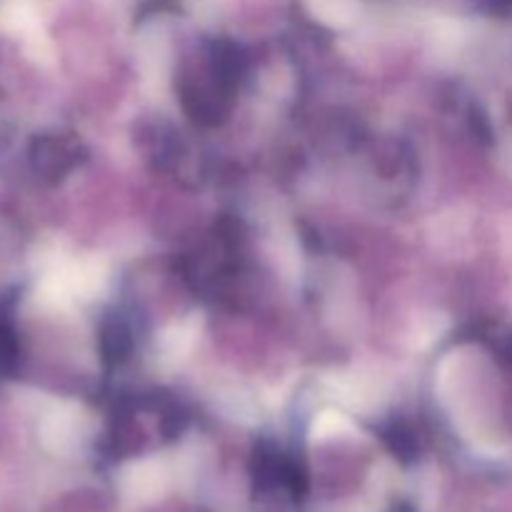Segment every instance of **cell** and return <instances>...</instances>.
I'll use <instances>...</instances> for the list:
<instances>
[{
  "label": "cell",
  "mask_w": 512,
  "mask_h": 512,
  "mask_svg": "<svg viewBox=\"0 0 512 512\" xmlns=\"http://www.w3.org/2000/svg\"><path fill=\"white\" fill-rule=\"evenodd\" d=\"M195 333H198V320H185V323L173 325L170 330H165L163 338H160V358L173 360L180 363L185 358L190 348H193Z\"/></svg>",
  "instance_id": "obj_1"
}]
</instances>
